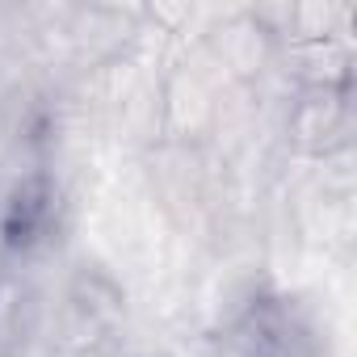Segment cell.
Here are the masks:
<instances>
[{
	"mask_svg": "<svg viewBox=\"0 0 357 357\" xmlns=\"http://www.w3.org/2000/svg\"><path fill=\"white\" fill-rule=\"evenodd\" d=\"M236 357H319V349L294 303L257 298L236 324Z\"/></svg>",
	"mask_w": 357,
	"mask_h": 357,
	"instance_id": "1",
	"label": "cell"
},
{
	"mask_svg": "<svg viewBox=\"0 0 357 357\" xmlns=\"http://www.w3.org/2000/svg\"><path fill=\"white\" fill-rule=\"evenodd\" d=\"M51 185L47 181H26L17 194H13V202H9V211H5V240L13 244V248H30V244H38L43 240V231H47V223H51Z\"/></svg>",
	"mask_w": 357,
	"mask_h": 357,
	"instance_id": "2",
	"label": "cell"
}]
</instances>
